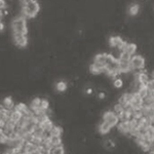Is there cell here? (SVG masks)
Masks as SVG:
<instances>
[{
    "instance_id": "obj_34",
    "label": "cell",
    "mask_w": 154,
    "mask_h": 154,
    "mask_svg": "<svg viewBox=\"0 0 154 154\" xmlns=\"http://www.w3.org/2000/svg\"><path fill=\"white\" fill-rule=\"evenodd\" d=\"M2 134H4V131H3V128H0V136H1Z\"/></svg>"
},
{
    "instance_id": "obj_13",
    "label": "cell",
    "mask_w": 154,
    "mask_h": 154,
    "mask_svg": "<svg viewBox=\"0 0 154 154\" xmlns=\"http://www.w3.org/2000/svg\"><path fill=\"white\" fill-rule=\"evenodd\" d=\"M136 80H138L141 84L146 85V83L149 81V76L147 73H145V72H139V73H137V75H136Z\"/></svg>"
},
{
    "instance_id": "obj_23",
    "label": "cell",
    "mask_w": 154,
    "mask_h": 154,
    "mask_svg": "<svg viewBox=\"0 0 154 154\" xmlns=\"http://www.w3.org/2000/svg\"><path fill=\"white\" fill-rule=\"evenodd\" d=\"M40 108L42 111L48 113V111L49 110V101L48 99H41V103H40Z\"/></svg>"
},
{
    "instance_id": "obj_21",
    "label": "cell",
    "mask_w": 154,
    "mask_h": 154,
    "mask_svg": "<svg viewBox=\"0 0 154 154\" xmlns=\"http://www.w3.org/2000/svg\"><path fill=\"white\" fill-rule=\"evenodd\" d=\"M137 94H138L140 98H142L143 100H144V99H145L146 97L148 96L149 91H148L147 88H146V85H141V86H140V88H139V89H138V91H137Z\"/></svg>"
},
{
    "instance_id": "obj_29",
    "label": "cell",
    "mask_w": 154,
    "mask_h": 154,
    "mask_svg": "<svg viewBox=\"0 0 154 154\" xmlns=\"http://www.w3.org/2000/svg\"><path fill=\"white\" fill-rule=\"evenodd\" d=\"M146 88L149 93H154V79H149V81L146 83Z\"/></svg>"
},
{
    "instance_id": "obj_9",
    "label": "cell",
    "mask_w": 154,
    "mask_h": 154,
    "mask_svg": "<svg viewBox=\"0 0 154 154\" xmlns=\"http://www.w3.org/2000/svg\"><path fill=\"white\" fill-rule=\"evenodd\" d=\"M117 125H118L119 133L123 134V135H128V134H130V131H131L130 120L128 121H120Z\"/></svg>"
},
{
    "instance_id": "obj_8",
    "label": "cell",
    "mask_w": 154,
    "mask_h": 154,
    "mask_svg": "<svg viewBox=\"0 0 154 154\" xmlns=\"http://www.w3.org/2000/svg\"><path fill=\"white\" fill-rule=\"evenodd\" d=\"M38 149L39 146L35 145V144H33L32 142H25V145L23 147V152L28 154H36Z\"/></svg>"
},
{
    "instance_id": "obj_18",
    "label": "cell",
    "mask_w": 154,
    "mask_h": 154,
    "mask_svg": "<svg viewBox=\"0 0 154 154\" xmlns=\"http://www.w3.org/2000/svg\"><path fill=\"white\" fill-rule=\"evenodd\" d=\"M137 51V45L135 43H128V42H126L125 44V53H128V54H131V56H134Z\"/></svg>"
},
{
    "instance_id": "obj_14",
    "label": "cell",
    "mask_w": 154,
    "mask_h": 154,
    "mask_svg": "<svg viewBox=\"0 0 154 154\" xmlns=\"http://www.w3.org/2000/svg\"><path fill=\"white\" fill-rule=\"evenodd\" d=\"M119 63V72L120 73H128V72L131 71V67L130 62H120L118 61Z\"/></svg>"
},
{
    "instance_id": "obj_20",
    "label": "cell",
    "mask_w": 154,
    "mask_h": 154,
    "mask_svg": "<svg viewBox=\"0 0 154 154\" xmlns=\"http://www.w3.org/2000/svg\"><path fill=\"white\" fill-rule=\"evenodd\" d=\"M54 88H56V89L59 91V93H63V91H66V89H67V88H68V85H67L66 81L60 80L56 84H54Z\"/></svg>"
},
{
    "instance_id": "obj_30",
    "label": "cell",
    "mask_w": 154,
    "mask_h": 154,
    "mask_svg": "<svg viewBox=\"0 0 154 154\" xmlns=\"http://www.w3.org/2000/svg\"><path fill=\"white\" fill-rule=\"evenodd\" d=\"M105 97H106L105 93H100V94L98 95V98L100 99V100H103V99H105Z\"/></svg>"
},
{
    "instance_id": "obj_35",
    "label": "cell",
    "mask_w": 154,
    "mask_h": 154,
    "mask_svg": "<svg viewBox=\"0 0 154 154\" xmlns=\"http://www.w3.org/2000/svg\"><path fill=\"white\" fill-rule=\"evenodd\" d=\"M152 79H154V71L152 72Z\"/></svg>"
},
{
    "instance_id": "obj_19",
    "label": "cell",
    "mask_w": 154,
    "mask_h": 154,
    "mask_svg": "<svg viewBox=\"0 0 154 154\" xmlns=\"http://www.w3.org/2000/svg\"><path fill=\"white\" fill-rule=\"evenodd\" d=\"M140 11V5L137 3H131L130 7H128V14L131 17L134 16H137Z\"/></svg>"
},
{
    "instance_id": "obj_32",
    "label": "cell",
    "mask_w": 154,
    "mask_h": 154,
    "mask_svg": "<svg viewBox=\"0 0 154 154\" xmlns=\"http://www.w3.org/2000/svg\"><path fill=\"white\" fill-rule=\"evenodd\" d=\"M30 1H32V0H21V2H22V4H26V3H28V2H30Z\"/></svg>"
},
{
    "instance_id": "obj_22",
    "label": "cell",
    "mask_w": 154,
    "mask_h": 154,
    "mask_svg": "<svg viewBox=\"0 0 154 154\" xmlns=\"http://www.w3.org/2000/svg\"><path fill=\"white\" fill-rule=\"evenodd\" d=\"M51 154H66V150H65L64 145L53 147V149L51 150Z\"/></svg>"
},
{
    "instance_id": "obj_1",
    "label": "cell",
    "mask_w": 154,
    "mask_h": 154,
    "mask_svg": "<svg viewBox=\"0 0 154 154\" xmlns=\"http://www.w3.org/2000/svg\"><path fill=\"white\" fill-rule=\"evenodd\" d=\"M12 34H21L27 35L28 34V27H27V20L25 17L20 16L16 18L11 23Z\"/></svg>"
},
{
    "instance_id": "obj_5",
    "label": "cell",
    "mask_w": 154,
    "mask_h": 154,
    "mask_svg": "<svg viewBox=\"0 0 154 154\" xmlns=\"http://www.w3.org/2000/svg\"><path fill=\"white\" fill-rule=\"evenodd\" d=\"M106 59H107V54H98L94 58L93 64L96 67H98L99 69H101L103 73L106 72L105 66H106Z\"/></svg>"
},
{
    "instance_id": "obj_2",
    "label": "cell",
    "mask_w": 154,
    "mask_h": 154,
    "mask_svg": "<svg viewBox=\"0 0 154 154\" xmlns=\"http://www.w3.org/2000/svg\"><path fill=\"white\" fill-rule=\"evenodd\" d=\"M40 11V5L36 0H32L28 3L23 5V14L26 19H32L35 18L37 14Z\"/></svg>"
},
{
    "instance_id": "obj_27",
    "label": "cell",
    "mask_w": 154,
    "mask_h": 154,
    "mask_svg": "<svg viewBox=\"0 0 154 154\" xmlns=\"http://www.w3.org/2000/svg\"><path fill=\"white\" fill-rule=\"evenodd\" d=\"M113 85H114V88L117 89L121 88L123 86V80L121 78H115L113 81Z\"/></svg>"
},
{
    "instance_id": "obj_25",
    "label": "cell",
    "mask_w": 154,
    "mask_h": 154,
    "mask_svg": "<svg viewBox=\"0 0 154 154\" xmlns=\"http://www.w3.org/2000/svg\"><path fill=\"white\" fill-rule=\"evenodd\" d=\"M131 54H128V53H125V51H122V53L120 54V56H119L118 61H120V62H131Z\"/></svg>"
},
{
    "instance_id": "obj_7",
    "label": "cell",
    "mask_w": 154,
    "mask_h": 154,
    "mask_svg": "<svg viewBox=\"0 0 154 154\" xmlns=\"http://www.w3.org/2000/svg\"><path fill=\"white\" fill-rule=\"evenodd\" d=\"M12 38L19 48H26L28 45V37L27 35H21V34H12Z\"/></svg>"
},
{
    "instance_id": "obj_6",
    "label": "cell",
    "mask_w": 154,
    "mask_h": 154,
    "mask_svg": "<svg viewBox=\"0 0 154 154\" xmlns=\"http://www.w3.org/2000/svg\"><path fill=\"white\" fill-rule=\"evenodd\" d=\"M103 121H106L107 123H109L112 128L116 126L119 123V119L115 113L113 111H106L103 114Z\"/></svg>"
},
{
    "instance_id": "obj_26",
    "label": "cell",
    "mask_w": 154,
    "mask_h": 154,
    "mask_svg": "<svg viewBox=\"0 0 154 154\" xmlns=\"http://www.w3.org/2000/svg\"><path fill=\"white\" fill-rule=\"evenodd\" d=\"M89 72H91V74H94V75H99V74L103 73L101 69H99L98 67H96L94 64H91V65L89 66Z\"/></svg>"
},
{
    "instance_id": "obj_31",
    "label": "cell",
    "mask_w": 154,
    "mask_h": 154,
    "mask_svg": "<svg viewBox=\"0 0 154 154\" xmlns=\"http://www.w3.org/2000/svg\"><path fill=\"white\" fill-rule=\"evenodd\" d=\"M91 93H93V89H91V88H88V89H86V94H88V95H91Z\"/></svg>"
},
{
    "instance_id": "obj_36",
    "label": "cell",
    "mask_w": 154,
    "mask_h": 154,
    "mask_svg": "<svg viewBox=\"0 0 154 154\" xmlns=\"http://www.w3.org/2000/svg\"><path fill=\"white\" fill-rule=\"evenodd\" d=\"M149 154H154V152H149Z\"/></svg>"
},
{
    "instance_id": "obj_17",
    "label": "cell",
    "mask_w": 154,
    "mask_h": 154,
    "mask_svg": "<svg viewBox=\"0 0 154 154\" xmlns=\"http://www.w3.org/2000/svg\"><path fill=\"white\" fill-rule=\"evenodd\" d=\"M22 117H23V115H22V113H20L19 111H17V110H14L12 109L11 110V121H14V123H18L20 122V120L22 119Z\"/></svg>"
},
{
    "instance_id": "obj_10",
    "label": "cell",
    "mask_w": 154,
    "mask_h": 154,
    "mask_svg": "<svg viewBox=\"0 0 154 154\" xmlns=\"http://www.w3.org/2000/svg\"><path fill=\"white\" fill-rule=\"evenodd\" d=\"M131 99H133V94H131V93H125V94H123L120 98H119L118 103L120 104V105H122L123 108H125L128 104L131 103Z\"/></svg>"
},
{
    "instance_id": "obj_3",
    "label": "cell",
    "mask_w": 154,
    "mask_h": 154,
    "mask_svg": "<svg viewBox=\"0 0 154 154\" xmlns=\"http://www.w3.org/2000/svg\"><path fill=\"white\" fill-rule=\"evenodd\" d=\"M131 71H136V70H141L145 67V59L143 58L140 54H137V56H133L131 59Z\"/></svg>"
},
{
    "instance_id": "obj_28",
    "label": "cell",
    "mask_w": 154,
    "mask_h": 154,
    "mask_svg": "<svg viewBox=\"0 0 154 154\" xmlns=\"http://www.w3.org/2000/svg\"><path fill=\"white\" fill-rule=\"evenodd\" d=\"M125 110V108H123V106L122 105H120L119 103H117V104H115L114 105V107H113V112L117 115L118 113H120V112H122V111Z\"/></svg>"
},
{
    "instance_id": "obj_12",
    "label": "cell",
    "mask_w": 154,
    "mask_h": 154,
    "mask_svg": "<svg viewBox=\"0 0 154 154\" xmlns=\"http://www.w3.org/2000/svg\"><path fill=\"white\" fill-rule=\"evenodd\" d=\"M112 126H111L109 123H107L106 121H102L100 126H99V133L102 134V135H107V134L110 133V131L112 130Z\"/></svg>"
},
{
    "instance_id": "obj_15",
    "label": "cell",
    "mask_w": 154,
    "mask_h": 154,
    "mask_svg": "<svg viewBox=\"0 0 154 154\" xmlns=\"http://www.w3.org/2000/svg\"><path fill=\"white\" fill-rule=\"evenodd\" d=\"M40 103H41V98H39V97L34 98L33 100L30 102V105H28L30 110H31L32 112H34V111L37 110L38 108H40Z\"/></svg>"
},
{
    "instance_id": "obj_4",
    "label": "cell",
    "mask_w": 154,
    "mask_h": 154,
    "mask_svg": "<svg viewBox=\"0 0 154 154\" xmlns=\"http://www.w3.org/2000/svg\"><path fill=\"white\" fill-rule=\"evenodd\" d=\"M126 41L123 40L120 36H112L110 39H109V45L112 48H117L122 53L125 51Z\"/></svg>"
},
{
    "instance_id": "obj_33",
    "label": "cell",
    "mask_w": 154,
    "mask_h": 154,
    "mask_svg": "<svg viewBox=\"0 0 154 154\" xmlns=\"http://www.w3.org/2000/svg\"><path fill=\"white\" fill-rule=\"evenodd\" d=\"M3 110H4V107H3V105H2V104H0V113H1Z\"/></svg>"
},
{
    "instance_id": "obj_16",
    "label": "cell",
    "mask_w": 154,
    "mask_h": 154,
    "mask_svg": "<svg viewBox=\"0 0 154 154\" xmlns=\"http://www.w3.org/2000/svg\"><path fill=\"white\" fill-rule=\"evenodd\" d=\"M63 133H64L63 128H62V126H60V125H54L53 126V128L51 130V137H61V138H62Z\"/></svg>"
},
{
    "instance_id": "obj_24",
    "label": "cell",
    "mask_w": 154,
    "mask_h": 154,
    "mask_svg": "<svg viewBox=\"0 0 154 154\" xmlns=\"http://www.w3.org/2000/svg\"><path fill=\"white\" fill-rule=\"evenodd\" d=\"M51 145H53V147L63 145V140H62L61 137H51Z\"/></svg>"
},
{
    "instance_id": "obj_11",
    "label": "cell",
    "mask_w": 154,
    "mask_h": 154,
    "mask_svg": "<svg viewBox=\"0 0 154 154\" xmlns=\"http://www.w3.org/2000/svg\"><path fill=\"white\" fill-rule=\"evenodd\" d=\"M1 104L3 105L4 109H6V110H12V109L14 108V106H16L14 99H12L11 97H5Z\"/></svg>"
}]
</instances>
